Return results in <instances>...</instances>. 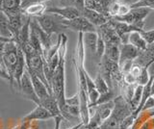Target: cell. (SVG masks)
<instances>
[{"label": "cell", "mask_w": 154, "mask_h": 129, "mask_svg": "<svg viewBox=\"0 0 154 129\" xmlns=\"http://www.w3.org/2000/svg\"><path fill=\"white\" fill-rule=\"evenodd\" d=\"M67 38L65 34L61 33V45L59 48V64H58L52 76L51 89L52 94L57 100L61 112L66 106L65 94V64H66V51Z\"/></svg>", "instance_id": "cell-1"}, {"label": "cell", "mask_w": 154, "mask_h": 129, "mask_svg": "<svg viewBox=\"0 0 154 129\" xmlns=\"http://www.w3.org/2000/svg\"><path fill=\"white\" fill-rule=\"evenodd\" d=\"M17 63V45L14 41L6 42L3 52V66L10 77V84L14 85V73Z\"/></svg>", "instance_id": "cell-2"}, {"label": "cell", "mask_w": 154, "mask_h": 129, "mask_svg": "<svg viewBox=\"0 0 154 129\" xmlns=\"http://www.w3.org/2000/svg\"><path fill=\"white\" fill-rule=\"evenodd\" d=\"M150 9L146 7H140V8H133L131 9L126 15L122 17H112L118 21L125 22L127 24L135 25L141 30H143L144 27V20L148 16Z\"/></svg>", "instance_id": "cell-3"}, {"label": "cell", "mask_w": 154, "mask_h": 129, "mask_svg": "<svg viewBox=\"0 0 154 129\" xmlns=\"http://www.w3.org/2000/svg\"><path fill=\"white\" fill-rule=\"evenodd\" d=\"M38 20L41 28L47 35L51 36L54 33H59L63 29H66L64 25V20L54 14H45L42 17H35Z\"/></svg>", "instance_id": "cell-4"}, {"label": "cell", "mask_w": 154, "mask_h": 129, "mask_svg": "<svg viewBox=\"0 0 154 129\" xmlns=\"http://www.w3.org/2000/svg\"><path fill=\"white\" fill-rule=\"evenodd\" d=\"M18 90L20 91V93L25 98L31 100V101H33L36 105H41V101L35 93L30 74H29L27 69H25V71H24V73L22 75Z\"/></svg>", "instance_id": "cell-5"}, {"label": "cell", "mask_w": 154, "mask_h": 129, "mask_svg": "<svg viewBox=\"0 0 154 129\" xmlns=\"http://www.w3.org/2000/svg\"><path fill=\"white\" fill-rule=\"evenodd\" d=\"M64 25L66 27V29L69 28L71 30L77 31L78 33H83V34L88 32H96V27L82 16L71 20H64Z\"/></svg>", "instance_id": "cell-6"}, {"label": "cell", "mask_w": 154, "mask_h": 129, "mask_svg": "<svg viewBox=\"0 0 154 129\" xmlns=\"http://www.w3.org/2000/svg\"><path fill=\"white\" fill-rule=\"evenodd\" d=\"M141 51L130 44H122L119 45V66L120 68L124 63L128 61H133L137 59Z\"/></svg>", "instance_id": "cell-7"}, {"label": "cell", "mask_w": 154, "mask_h": 129, "mask_svg": "<svg viewBox=\"0 0 154 129\" xmlns=\"http://www.w3.org/2000/svg\"><path fill=\"white\" fill-rule=\"evenodd\" d=\"M46 14H54L65 20H71L81 16V13L72 7H50L47 8Z\"/></svg>", "instance_id": "cell-8"}, {"label": "cell", "mask_w": 154, "mask_h": 129, "mask_svg": "<svg viewBox=\"0 0 154 129\" xmlns=\"http://www.w3.org/2000/svg\"><path fill=\"white\" fill-rule=\"evenodd\" d=\"M81 16L84 17L86 20H88L91 24L94 25L96 28L106 24V23H108L110 20L109 17L102 15V14L95 12L94 10H91V9H87V8L83 9V11L81 12Z\"/></svg>", "instance_id": "cell-9"}, {"label": "cell", "mask_w": 154, "mask_h": 129, "mask_svg": "<svg viewBox=\"0 0 154 129\" xmlns=\"http://www.w3.org/2000/svg\"><path fill=\"white\" fill-rule=\"evenodd\" d=\"M25 69H26L25 54H24L21 47L17 45V63L16 69H14V84L16 82L17 88H19L20 80Z\"/></svg>", "instance_id": "cell-10"}, {"label": "cell", "mask_w": 154, "mask_h": 129, "mask_svg": "<svg viewBox=\"0 0 154 129\" xmlns=\"http://www.w3.org/2000/svg\"><path fill=\"white\" fill-rule=\"evenodd\" d=\"M53 117L51 114L47 111V110L42 106V105H37L36 108L33 110L32 112L27 114L24 117L21 121H28V122H33L36 121H46V119L52 118Z\"/></svg>", "instance_id": "cell-11"}, {"label": "cell", "mask_w": 154, "mask_h": 129, "mask_svg": "<svg viewBox=\"0 0 154 129\" xmlns=\"http://www.w3.org/2000/svg\"><path fill=\"white\" fill-rule=\"evenodd\" d=\"M83 44L85 56L90 53V56L96 58V44H97V33L88 32L83 34ZM97 59V58H96Z\"/></svg>", "instance_id": "cell-12"}, {"label": "cell", "mask_w": 154, "mask_h": 129, "mask_svg": "<svg viewBox=\"0 0 154 129\" xmlns=\"http://www.w3.org/2000/svg\"><path fill=\"white\" fill-rule=\"evenodd\" d=\"M29 74H30V77L32 80V84H33L34 90H35V93L38 95V99H40L41 102L42 101V100L48 98L50 95H52V94H50L49 91H48V89L46 87V85L43 83L42 81L38 77V76H36L33 73H30V72H29Z\"/></svg>", "instance_id": "cell-13"}, {"label": "cell", "mask_w": 154, "mask_h": 129, "mask_svg": "<svg viewBox=\"0 0 154 129\" xmlns=\"http://www.w3.org/2000/svg\"><path fill=\"white\" fill-rule=\"evenodd\" d=\"M47 8L48 7L46 6L45 2H36V3L29 4L28 6L23 8L22 13L23 15L30 17H38L45 15Z\"/></svg>", "instance_id": "cell-14"}, {"label": "cell", "mask_w": 154, "mask_h": 129, "mask_svg": "<svg viewBox=\"0 0 154 129\" xmlns=\"http://www.w3.org/2000/svg\"><path fill=\"white\" fill-rule=\"evenodd\" d=\"M41 105L45 107L47 111L51 114L53 118H56V117H63L62 112H61L60 107H59V104H58L57 100L55 99V97H53V95H50L48 98L42 100V101L41 102Z\"/></svg>", "instance_id": "cell-15"}, {"label": "cell", "mask_w": 154, "mask_h": 129, "mask_svg": "<svg viewBox=\"0 0 154 129\" xmlns=\"http://www.w3.org/2000/svg\"><path fill=\"white\" fill-rule=\"evenodd\" d=\"M0 36L11 41L14 40L9 17L3 11H0Z\"/></svg>", "instance_id": "cell-16"}, {"label": "cell", "mask_w": 154, "mask_h": 129, "mask_svg": "<svg viewBox=\"0 0 154 129\" xmlns=\"http://www.w3.org/2000/svg\"><path fill=\"white\" fill-rule=\"evenodd\" d=\"M128 44L132 45L133 46H135L140 51L146 50L147 48V46H148L147 42L143 38V36L141 35V33L137 32V31L132 32V33H130V34H129Z\"/></svg>", "instance_id": "cell-17"}, {"label": "cell", "mask_w": 154, "mask_h": 129, "mask_svg": "<svg viewBox=\"0 0 154 129\" xmlns=\"http://www.w3.org/2000/svg\"><path fill=\"white\" fill-rule=\"evenodd\" d=\"M93 108H94L95 111L98 113L101 121H104L111 116V114H112L113 108H114V100L109 101L107 103L97 105V106H94Z\"/></svg>", "instance_id": "cell-18"}, {"label": "cell", "mask_w": 154, "mask_h": 129, "mask_svg": "<svg viewBox=\"0 0 154 129\" xmlns=\"http://www.w3.org/2000/svg\"><path fill=\"white\" fill-rule=\"evenodd\" d=\"M122 45V44H120ZM116 44H109L105 45V54L104 56L110 61L115 62V63L119 64V45Z\"/></svg>", "instance_id": "cell-19"}, {"label": "cell", "mask_w": 154, "mask_h": 129, "mask_svg": "<svg viewBox=\"0 0 154 129\" xmlns=\"http://www.w3.org/2000/svg\"><path fill=\"white\" fill-rule=\"evenodd\" d=\"M22 0H3L2 11L4 13L21 10Z\"/></svg>", "instance_id": "cell-20"}, {"label": "cell", "mask_w": 154, "mask_h": 129, "mask_svg": "<svg viewBox=\"0 0 154 129\" xmlns=\"http://www.w3.org/2000/svg\"><path fill=\"white\" fill-rule=\"evenodd\" d=\"M143 86H142V85H136V87H135L134 94L132 95L131 101H130V106L132 107V109L134 110V111L137 109L140 102H141L142 94H143Z\"/></svg>", "instance_id": "cell-21"}, {"label": "cell", "mask_w": 154, "mask_h": 129, "mask_svg": "<svg viewBox=\"0 0 154 129\" xmlns=\"http://www.w3.org/2000/svg\"><path fill=\"white\" fill-rule=\"evenodd\" d=\"M94 85H95V88H96V90H97V92L99 93V94H105L111 90L110 87L108 86V84H107V82H106L105 79L101 76L100 73H98L97 76L95 77Z\"/></svg>", "instance_id": "cell-22"}, {"label": "cell", "mask_w": 154, "mask_h": 129, "mask_svg": "<svg viewBox=\"0 0 154 129\" xmlns=\"http://www.w3.org/2000/svg\"><path fill=\"white\" fill-rule=\"evenodd\" d=\"M62 7H72L77 9L80 13L85 8V0H60Z\"/></svg>", "instance_id": "cell-23"}, {"label": "cell", "mask_w": 154, "mask_h": 129, "mask_svg": "<svg viewBox=\"0 0 154 129\" xmlns=\"http://www.w3.org/2000/svg\"><path fill=\"white\" fill-rule=\"evenodd\" d=\"M102 122L103 121H101L98 113L94 110V115L90 117L88 123H87L86 125H84V127H85V129H99Z\"/></svg>", "instance_id": "cell-24"}, {"label": "cell", "mask_w": 154, "mask_h": 129, "mask_svg": "<svg viewBox=\"0 0 154 129\" xmlns=\"http://www.w3.org/2000/svg\"><path fill=\"white\" fill-rule=\"evenodd\" d=\"M97 33V32H96ZM105 54V42L100 35L97 34V44H96V58L100 62Z\"/></svg>", "instance_id": "cell-25"}, {"label": "cell", "mask_w": 154, "mask_h": 129, "mask_svg": "<svg viewBox=\"0 0 154 129\" xmlns=\"http://www.w3.org/2000/svg\"><path fill=\"white\" fill-rule=\"evenodd\" d=\"M149 80H150V75H149V73H148L147 66H143L141 74L139 75V77L136 80V84L144 86V85H146L148 83Z\"/></svg>", "instance_id": "cell-26"}, {"label": "cell", "mask_w": 154, "mask_h": 129, "mask_svg": "<svg viewBox=\"0 0 154 129\" xmlns=\"http://www.w3.org/2000/svg\"><path fill=\"white\" fill-rule=\"evenodd\" d=\"M114 100V94L112 91H109V92L105 93V94H99V97L97 99V101L95 102V104L94 105L93 107L94 106H97V105H100V104H103V103H107L109 101H112ZM91 107V108H93Z\"/></svg>", "instance_id": "cell-27"}, {"label": "cell", "mask_w": 154, "mask_h": 129, "mask_svg": "<svg viewBox=\"0 0 154 129\" xmlns=\"http://www.w3.org/2000/svg\"><path fill=\"white\" fill-rule=\"evenodd\" d=\"M140 7H146V8H149V9H153L154 10V0H139V1L132 5L131 9L133 8H140Z\"/></svg>", "instance_id": "cell-28"}, {"label": "cell", "mask_w": 154, "mask_h": 129, "mask_svg": "<svg viewBox=\"0 0 154 129\" xmlns=\"http://www.w3.org/2000/svg\"><path fill=\"white\" fill-rule=\"evenodd\" d=\"M140 33H141V35L143 36V39L146 40L147 45H153L154 44V29L148 30V31L143 30Z\"/></svg>", "instance_id": "cell-29"}, {"label": "cell", "mask_w": 154, "mask_h": 129, "mask_svg": "<svg viewBox=\"0 0 154 129\" xmlns=\"http://www.w3.org/2000/svg\"><path fill=\"white\" fill-rule=\"evenodd\" d=\"M66 105L69 106H79V95L77 93L75 95H73L72 97L66 98Z\"/></svg>", "instance_id": "cell-30"}, {"label": "cell", "mask_w": 154, "mask_h": 129, "mask_svg": "<svg viewBox=\"0 0 154 129\" xmlns=\"http://www.w3.org/2000/svg\"><path fill=\"white\" fill-rule=\"evenodd\" d=\"M151 109H154V97H150L147 98V100L146 101V103H144L143 107L142 112L147 111V110H151Z\"/></svg>", "instance_id": "cell-31"}, {"label": "cell", "mask_w": 154, "mask_h": 129, "mask_svg": "<svg viewBox=\"0 0 154 129\" xmlns=\"http://www.w3.org/2000/svg\"><path fill=\"white\" fill-rule=\"evenodd\" d=\"M48 1V0H22V3H21V9L25 8L26 6H28L29 4H32V3H36V2H45Z\"/></svg>", "instance_id": "cell-32"}, {"label": "cell", "mask_w": 154, "mask_h": 129, "mask_svg": "<svg viewBox=\"0 0 154 129\" xmlns=\"http://www.w3.org/2000/svg\"><path fill=\"white\" fill-rule=\"evenodd\" d=\"M54 118H55V128L54 129H60L61 121H62V119L64 118H63V117H56Z\"/></svg>", "instance_id": "cell-33"}, {"label": "cell", "mask_w": 154, "mask_h": 129, "mask_svg": "<svg viewBox=\"0 0 154 129\" xmlns=\"http://www.w3.org/2000/svg\"><path fill=\"white\" fill-rule=\"evenodd\" d=\"M120 1L125 3V4H127V5H129L130 7H131L132 5H134V4H136L139 0H120Z\"/></svg>", "instance_id": "cell-34"}, {"label": "cell", "mask_w": 154, "mask_h": 129, "mask_svg": "<svg viewBox=\"0 0 154 129\" xmlns=\"http://www.w3.org/2000/svg\"><path fill=\"white\" fill-rule=\"evenodd\" d=\"M82 126H84V125H83V123H82V122H79L78 124H76V125L72 126V127H70V128H69V129H80Z\"/></svg>", "instance_id": "cell-35"}, {"label": "cell", "mask_w": 154, "mask_h": 129, "mask_svg": "<svg viewBox=\"0 0 154 129\" xmlns=\"http://www.w3.org/2000/svg\"><path fill=\"white\" fill-rule=\"evenodd\" d=\"M29 129H40V127H38V124H33V122L31 123V126Z\"/></svg>", "instance_id": "cell-36"}, {"label": "cell", "mask_w": 154, "mask_h": 129, "mask_svg": "<svg viewBox=\"0 0 154 129\" xmlns=\"http://www.w3.org/2000/svg\"><path fill=\"white\" fill-rule=\"evenodd\" d=\"M154 95V77L152 80V84H151V97Z\"/></svg>", "instance_id": "cell-37"}, {"label": "cell", "mask_w": 154, "mask_h": 129, "mask_svg": "<svg viewBox=\"0 0 154 129\" xmlns=\"http://www.w3.org/2000/svg\"><path fill=\"white\" fill-rule=\"evenodd\" d=\"M11 41V40L5 39V38H3V37L0 36V41H5V42H8V41Z\"/></svg>", "instance_id": "cell-38"}, {"label": "cell", "mask_w": 154, "mask_h": 129, "mask_svg": "<svg viewBox=\"0 0 154 129\" xmlns=\"http://www.w3.org/2000/svg\"><path fill=\"white\" fill-rule=\"evenodd\" d=\"M2 2L3 0H0V11H2Z\"/></svg>", "instance_id": "cell-39"}, {"label": "cell", "mask_w": 154, "mask_h": 129, "mask_svg": "<svg viewBox=\"0 0 154 129\" xmlns=\"http://www.w3.org/2000/svg\"><path fill=\"white\" fill-rule=\"evenodd\" d=\"M0 69H3V66H2L1 65H0ZM4 70H5V69H4ZM5 71H6V70H5Z\"/></svg>", "instance_id": "cell-40"}, {"label": "cell", "mask_w": 154, "mask_h": 129, "mask_svg": "<svg viewBox=\"0 0 154 129\" xmlns=\"http://www.w3.org/2000/svg\"><path fill=\"white\" fill-rule=\"evenodd\" d=\"M93 1H97V2H99L100 0H93Z\"/></svg>", "instance_id": "cell-41"}, {"label": "cell", "mask_w": 154, "mask_h": 129, "mask_svg": "<svg viewBox=\"0 0 154 129\" xmlns=\"http://www.w3.org/2000/svg\"><path fill=\"white\" fill-rule=\"evenodd\" d=\"M153 97H154V95H153Z\"/></svg>", "instance_id": "cell-42"}]
</instances>
